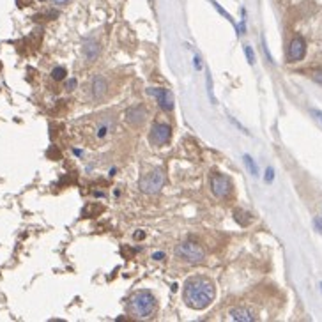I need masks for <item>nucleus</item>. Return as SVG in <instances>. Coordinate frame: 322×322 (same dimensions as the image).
<instances>
[{"label": "nucleus", "mask_w": 322, "mask_h": 322, "mask_svg": "<svg viewBox=\"0 0 322 322\" xmlns=\"http://www.w3.org/2000/svg\"><path fill=\"white\" fill-rule=\"evenodd\" d=\"M214 296H216L214 283L206 276H193L184 283V301L189 308L206 310L214 301Z\"/></svg>", "instance_id": "f257e3e1"}, {"label": "nucleus", "mask_w": 322, "mask_h": 322, "mask_svg": "<svg viewBox=\"0 0 322 322\" xmlns=\"http://www.w3.org/2000/svg\"><path fill=\"white\" fill-rule=\"evenodd\" d=\"M129 310L137 319H149L156 312V298L147 290H138L129 301Z\"/></svg>", "instance_id": "f03ea898"}, {"label": "nucleus", "mask_w": 322, "mask_h": 322, "mask_svg": "<svg viewBox=\"0 0 322 322\" xmlns=\"http://www.w3.org/2000/svg\"><path fill=\"white\" fill-rule=\"evenodd\" d=\"M166 175L161 168H152L140 177V189L147 195H156L165 186Z\"/></svg>", "instance_id": "7ed1b4c3"}, {"label": "nucleus", "mask_w": 322, "mask_h": 322, "mask_svg": "<svg viewBox=\"0 0 322 322\" xmlns=\"http://www.w3.org/2000/svg\"><path fill=\"white\" fill-rule=\"evenodd\" d=\"M175 255L189 264H200V262H204V258H206L204 248L198 243H195V241H184V243L177 244Z\"/></svg>", "instance_id": "20e7f679"}, {"label": "nucleus", "mask_w": 322, "mask_h": 322, "mask_svg": "<svg viewBox=\"0 0 322 322\" xmlns=\"http://www.w3.org/2000/svg\"><path fill=\"white\" fill-rule=\"evenodd\" d=\"M172 138V128L168 124H163V122H156L152 126L151 135H149V140H151L152 145L161 147V145H166L170 142Z\"/></svg>", "instance_id": "39448f33"}, {"label": "nucleus", "mask_w": 322, "mask_h": 322, "mask_svg": "<svg viewBox=\"0 0 322 322\" xmlns=\"http://www.w3.org/2000/svg\"><path fill=\"white\" fill-rule=\"evenodd\" d=\"M211 188L212 193L216 195L218 198H229L230 193H232V183L227 175L221 174H214L211 177Z\"/></svg>", "instance_id": "423d86ee"}, {"label": "nucleus", "mask_w": 322, "mask_h": 322, "mask_svg": "<svg viewBox=\"0 0 322 322\" xmlns=\"http://www.w3.org/2000/svg\"><path fill=\"white\" fill-rule=\"evenodd\" d=\"M147 92L151 96L156 97L161 110H165V112L174 110V97H172L170 91H166V89H147Z\"/></svg>", "instance_id": "0eeeda50"}, {"label": "nucleus", "mask_w": 322, "mask_h": 322, "mask_svg": "<svg viewBox=\"0 0 322 322\" xmlns=\"http://www.w3.org/2000/svg\"><path fill=\"white\" fill-rule=\"evenodd\" d=\"M304 55H306V43L303 37H294L289 46V51H287V59L289 62H299V60H303Z\"/></svg>", "instance_id": "6e6552de"}, {"label": "nucleus", "mask_w": 322, "mask_h": 322, "mask_svg": "<svg viewBox=\"0 0 322 322\" xmlns=\"http://www.w3.org/2000/svg\"><path fill=\"white\" fill-rule=\"evenodd\" d=\"M147 117V108L143 105H137L133 108H129L128 114H126V119H128L129 126H133V128H138V126L143 124V120Z\"/></svg>", "instance_id": "1a4fd4ad"}, {"label": "nucleus", "mask_w": 322, "mask_h": 322, "mask_svg": "<svg viewBox=\"0 0 322 322\" xmlns=\"http://www.w3.org/2000/svg\"><path fill=\"white\" fill-rule=\"evenodd\" d=\"M230 319L232 321H239V322H253L257 321V313L250 308H244V306H235L229 312Z\"/></svg>", "instance_id": "9d476101"}, {"label": "nucleus", "mask_w": 322, "mask_h": 322, "mask_svg": "<svg viewBox=\"0 0 322 322\" xmlns=\"http://www.w3.org/2000/svg\"><path fill=\"white\" fill-rule=\"evenodd\" d=\"M99 51H101V46H99L97 41H94V39L85 41V45H83V57H85L89 62H94V60L99 57Z\"/></svg>", "instance_id": "9b49d317"}, {"label": "nucleus", "mask_w": 322, "mask_h": 322, "mask_svg": "<svg viewBox=\"0 0 322 322\" xmlns=\"http://www.w3.org/2000/svg\"><path fill=\"white\" fill-rule=\"evenodd\" d=\"M91 92H92V97H94V99H101V97L106 94V80L103 78V76H96V78L92 80Z\"/></svg>", "instance_id": "f8f14e48"}, {"label": "nucleus", "mask_w": 322, "mask_h": 322, "mask_svg": "<svg viewBox=\"0 0 322 322\" xmlns=\"http://www.w3.org/2000/svg\"><path fill=\"white\" fill-rule=\"evenodd\" d=\"M234 220L237 221L241 227H246V225H250V223H252L253 218H252V214H250V212L241 211V209H235V211H234Z\"/></svg>", "instance_id": "ddd939ff"}, {"label": "nucleus", "mask_w": 322, "mask_h": 322, "mask_svg": "<svg viewBox=\"0 0 322 322\" xmlns=\"http://www.w3.org/2000/svg\"><path fill=\"white\" fill-rule=\"evenodd\" d=\"M66 74H68V71H66V68H55L53 71H51V78L57 80V82H60V80L66 78Z\"/></svg>", "instance_id": "4468645a"}, {"label": "nucleus", "mask_w": 322, "mask_h": 322, "mask_svg": "<svg viewBox=\"0 0 322 322\" xmlns=\"http://www.w3.org/2000/svg\"><path fill=\"white\" fill-rule=\"evenodd\" d=\"M244 165L248 166V170L252 172V175H258L257 165H255V161H253L250 156H244Z\"/></svg>", "instance_id": "2eb2a0df"}, {"label": "nucleus", "mask_w": 322, "mask_h": 322, "mask_svg": "<svg viewBox=\"0 0 322 322\" xmlns=\"http://www.w3.org/2000/svg\"><path fill=\"white\" fill-rule=\"evenodd\" d=\"M207 92H209V97H211V101L212 103H216V99H214V92H212V78H211V74L207 73Z\"/></svg>", "instance_id": "dca6fc26"}, {"label": "nucleus", "mask_w": 322, "mask_h": 322, "mask_svg": "<svg viewBox=\"0 0 322 322\" xmlns=\"http://www.w3.org/2000/svg\"><path fill=\"white\" fill-rule=\"evenodd\" d=\"M244 53H246V57H248V62L250 64H255V55H253V50L252 46H244Z\"/></svg>", "instance_id": "f3484780"}, {"label": "nucleus", "mask_w": 322, "mask_h": 322, "mask_svg": "<svg viewBox=\"0 0 322 322\" xmlns=\"http://www.w3.org/2000/svg\"><path fill=\"white\" fill-rule=\"evenodd\" d=\"M312 78L315 80L317 83H321V85H322V69H317V71H315V73L312 74Z\"/></svg>", "instance_id": "a211bd4d"}, {"label": "nucleus", "mask_w": 322, "mask_h": 322, "mask_svg": "<svg viewBox=\"0 0 322 322\" xmlns=\"http://www.w3.org/2000/svg\"><path fill=\"white\" fill-rule=\"evenodd\" d=\"M273 177H275V172H273V168H267V172H266V181H267V183H271Z\"/></svg>", "instance_id": "6ab92c4d"}, {"label": "nucleus", "mask_w": 322, "mask_h": 322, "mask_svg": "<svg viewBox=\"0 0 322 322\" xmlns=\"http://www.w3.org/2000/svg\"><path fill=\"white\" fill-rule=\"evenodd\" d=\"M152 258H154V260H163V258H165V253L158 252V253H154V255H152Z\"/></svg>", "instance_id": "aec40b11"}, {"label": "nucleus", "mask_w": 322, "mask_h": 322, "mask_svg": "<svg viewBox=\"0 0 322 322\" xmlns=\"http://www.w3.org/2000/svg\"><path fill=\"white\" fill-rule=\"evenodd\" d=\"M315 229L322 232V218H315Z\"/></svg>", "instance_id": "412c9836"}, {"label": "nucleus", "mask_w": 322, "mask_h": 322, "mask_svg": "<svg viewBox=\"0 0 322 322\" xmlns=\"http://www.w3.org/2000/svg\"><path fill=\"white\" fill-rule=\"evenodd\" d=\"M53 4H57V5H66V4H69L71 0H51Z\"/></svg>", "instance_id": "4be33fe9"}, {"label": "nucleus", "mask_w": 322, "mask_h": 322, "mask_svg": "<svg viewBox=\"0 0 322 322\" xmlns=\"http://www.w3.org/2000/svg\"><path fill=\"white\" fill-rule=\"evenodd\" d=\"M76 85V80H71V82H68V85H66V89L68 91H73V87Z\"/></svg>", "instance_id": "5701e85b"}, {"label": "nucleus", "mask_w": 322, "mask_h": 322, "mask_svg": "<svg viewBox=\"0 0 322 322\" xmlns=\"http://www.w3.org/2000/svg\"><path fill=\"white\" fill-rule=\"evenodd\" d=\"M312 114L315 115V117H317V119H319V120H321V122H322V112H319V110H313Z\"/></svg>", "instance_id": "b1692460"}, {"label": "nucleus", "mask_w": 322, "mask_h": 322, "mask_svg": "<svg viewBox=\"0 0 322 322\" xmlns=\"http://www.w3.org/2000/svg\"><path fill=\"white\" fill-rule=\"evenodd\" d=\"M28 4H30V0H18V5H22V7L23 5H28Z\"/></svg>", "instance_id": "393cba45"}]
</instances>
